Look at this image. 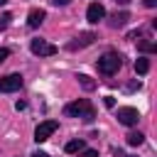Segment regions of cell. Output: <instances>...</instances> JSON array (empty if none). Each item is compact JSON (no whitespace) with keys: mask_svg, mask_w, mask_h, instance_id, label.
Wrapping results in <instances>:
<instances>
[{"mask_svg":"<svg viewBox=\"0 0 157 157\" xmlns=\"http://www.w3.org/2000/svg\"><path fill=\"white\" fill-rule=\"evenodd\" d=\"M64 113H66L69 118H81V120H86V123H91V120L96 118V110H93V105H91L86 98H78V101L69 103V105L64 108Z\"/></svg>","mask_w":157,"mask_h":157,"instance_id":"obj_1","label":"cell"},{"mask_svg":"<svg viewBox=\"0 0 157 157\" xmlns=\"http://www.w3.org/2000/svg\"><path fill=\"white\" fill-rule=\"evenodd\" d=\"M98 74H103V76H113V74H118V69L123 66V56L118 54V52H105L103 56H98Z\"/></svg>","mask_w":157,"mask_h":157,"instance_id":"obj_2","label":"cell"},{"mask_svg":"<svg viewBox=\"0 0 157 157\" xmlns=\"http://www.w3.org/2000/svg\"><path fill=\"white\" fill-rule=\"evenodd\" d=\"M115 118H118V123H123V125H137V120H140V113H137V108H130V105H123V108H118L115 110Z\"/></svg>","mask_w":157,"mask_h":157,"instance_id":"obj_3","label":"cell"},{"mask_svg":"<svg viewBox=\"0 0 157 157\" xmlns=\"http://www.w3.org/2000/svg\"><path fill=\"white\" fill-rule=\"evenodd\" d=\"M56 128H59L56 120H44V123H39L37 130H34V140H37V142H47V140L56 132Z\"/></svg>","mask_w":157,"mask_h":157,"instance_id":"obj_4","label":"cell"},{"mask_svg":"<svg viewBox=\"0 0 157 157\" xmlns=\"http://www.w3.org/2000/svg\"><path fill=\"white\" fill-rule=\"evenodd\" d=\"M29 49H32V54H37V56H52V54H56V47L49 44L47 39H32V42H29Z\"/></svg>","mask_w":157,"mask_h":157,"instance_id":"obj_5","label":"cell"},{"mask_svg":"<svg viewBox=\"0 0 157 157\" xmlns=\"http://www.w3.org/2000/svg\"><path fill=\"white\" fill-rule=\"evenodd\" d=\"M22 86V76L20 74H10L5 78H0V93H12Z\"/></svg>","mask_w":157,"mask_h":157,"instance_id":"obj_6","label":"cell"},{"mask_svg":"<svg viewBox=\"0 0 157 157\" xmlns=\"http://www.w3.org/2000/svg\"><path fill=\"white\" fill-rule=\"evenodd\" d=\"M103 17H105V7H103L101 2H91V5H88V10H86V20L96 25V22H98V20H103Z\"/></svg>","mask_w":157,"mask_h":157,"instance_id":"obj_7","label":"cell"},{"mask_svg":"<svg viewBox=\"0 0 157 157\" xmlns=\"http://www.w3.org/2000/svg\"><path fill=\"white\" fill-rule=\"evenodd\" d=\"M93 39H96V34L93 32H81L71 44H69V49H76V47H88V44H93Z\"/></svg>","mask_w":157,"mask_h":157,"instance_id":"obj_8","label":"cell"},{"mask_svg":"<svg viewBox=\"0 0 157 157\" xmlns=\"http://www.w3.org/2000/svg\"><path fill=\"white\" fill-rule=\"evenodd\" d=\"M44 17H47V12L44 10H29V15H27V27H39L42 22H44Z\"/></svg>","mask_w":157,"mask_h":157,"instance_id":"obj_9","label":"cell"},{"mask_svg":"<svg viewBox=\"0 0 157 157\" xmlns=\"http://www.w3.org/2000/svg\"><path fill=\"white\" fill-rule=\"evenodd\" d=\"M128 20H130V12H113V17H110V25L113 27H123V25H128Z\"/></svg>","mask_w":157,"mask_h":157,"instance_id":"obj_10","label":"cell"},{"mask_svg":"<svg viewBox=\"0 0 157 157\" xmlns=\"http://www.w3.org/2000/svg\"><path fill=\"white\" fill-rule=\"evenodd\" d=\"M83 147H86V142L78 137V140H71V142H66V147H64V150H66L69 155H74V152H81Z\"/></svg>","mask_w":157,"mask_h":157,"instance_id":"obj_11","label":"cell"},{"mask_svg":"<svg viewBox=\"0 0 157 157\" xmlns=\"http://www.w3.org/2000/svg\"><path fill=\"white\" fill-rule=\"evenodd\" d=\"M135 71H137L140 76L147 74V71H150V61H147L145 56H137V59H135Z\"/></svg>","mask_w":157,"mask_h":157,"instance_id":"obj_12","label":"cell"},{"mask_svg":"<svg viewBox=\"0 0 157 157\" xmlns=\"http://www.w3.org/2000/svg\"><path fill=\"white\" fill-rule=\"evenodd\" d=\"M125 137H128V145H132V147H137V145H142V142H145V135H142V132H135V130H132V132H128Z\"/></svg>","mask_w":157,"mask_h":157,"instance_id":"obj_13","label":"cell"},{"mask_svg":"<svg viewBox=\"0 0 157 157\" xmlns=\"http://www.w3.org/2000/svg\"><path fill=\"white\" fill-rule=\"evenodd\" d=\"M78 83L83 86V91H93L96 88V81L91 76H86V74H78Z\"/></svg>","mask_w":157,"mask_h":157,"instance_id":"obj_14","label":"cell"},{"mask_svg":"<svg viewBox=\"0 0 157 157\" xmlns=\"http://www.w3.org/2000/svg\"><path fill=\"white\" fill-rule=\"evenodd\" d=\"M137 49H140V52H145V54H155V52H157V44L145 39V42H140V44H137Z\"/></svg>","mask_w":157,"mask_h":157,"instance_id":"obj_15","label":"cell"},{"mask_svg":"<svg viewBox=\"0 0 157 157\" xmlns=\"http://www.w3.org/2000/svg\"><path fill=\"white\" fill-rule=\"evenodd\" d=\"M10 20H12V15H10V12H2V15H0V29H5V27L10 25Z\"/></svg>","mask_w":157,"mask_h":157,"instance_id":"obj_16","label":"cell"},{"mask_svg":"<svg viewBox=\"0 0 157 157\" xmlns=\"http://www.w3.org/2000/svg\"><path fill=\"white\" fill-rule=\"evenodd\" d=\"M81 157H98V150H93V147H83V150H81Z\"/></svg>","mask_w":157,"mask_h":157,"instance_id":"obj_17","label":"cell"},{"mask_svg":"<svg viewBox=\"0 0 157 157\" xmlns=\"http://www.w3.org/2000/svg\"><path fill=\"white\" fill-rule=\"evenodd\" d=\"M103 103H105V108H115V98H113V96H105Z\"/></svg>","mask_w":157,"mask_h":157,"instance_id":"obj_18","label":"cell"},{"mask_svg":"<svg viewBox=\"0 0 157 157\" xmlns=\"http://www.w3.org/2000/svg\"><path fill=\"white\" fill-rule=\"evenodd\" d=\"M7 56H10V49H5V47H0V64H2V61H5Z\"/></svg>","mask_w":157,"mask_h":157,"instance_id":"obj_19","label":"cell"},{"mask_svg":"<svg viewBox=\"0 0 157 157\" xmlns=\"http://www.w3.org/2000/svg\"><path fill=\"white\" fill-rule=\"evenodd\" d=\"M69 2H71V0H52V5H56V7H59V5L64 7V5H69Z\"/></svg>","mask_w":157,"mask_h":157,"instance_id":"obj_20","label":"cell"},{"mask_svg":"<svg viewBox=\"0 0 157 157\" xmlns=\"http://www.w3.org/2000/svg\"><path fill=\"white\" fill-rule=\"evenodd\" d=\"M113 155H115V157H128V155H125L123 150H118V147H113Z\"/></svg>","mask_w":157,"mask_h":157,"instance_id":"obj_21","label":"cell"},{"mask_svg":"<svg viewBox=\"0 0 157 157\" xmlns=\"http://www.w3.org/2000/svg\"><path fill=\"white\" fill-rule=\"evenodd\" d=\"M157 5V0H145V7H155Z\"/></svg>","mask_w":157,"mask_h":157,"instance_id":"obj_22","label":"cell"},{"mask_svg":"<svg viewBox=\"0 0 157 157\" xmlns=\"http://www.w3.org/2000/svg\"><path fill=\"white\" fill-rule=\"evenodd\" d=\"M32 157H49V155H47V152H42V150H39V152H34V155H32Z\"/></svg>","mask_w":157,"mask_h":157,"instance_id":"obj_23","label":"cell"},{"mask_svg":"<svg viewBox=\"0 0 157 157\" xmlns=\"http://www.w3.org/2000/svg\"><path fill=\"white\" fill-rule=\"evenodd\" d=\"M115 2H120V5H128V2H130V0H115Z\"/></svg>","mask_w":157,"mask_h":157,"instance_id":"obj_24","label":"cell"},{"mask_svg":"<svg viewBox=\"0 0 157 157\" xmlns=\"http://www.w3.org/2000/svg\"><path fill=\"white\" fill-rule=\"evenodd\" d=\"M5 2H7V0H0V5H5Z\"/></svg>","mask_w":157,"mask_h":157,"instance_id":"obj_25","label":"cell"}]
</instances>
